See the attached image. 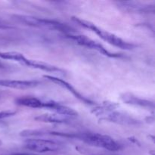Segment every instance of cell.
I'll use <instances>...</instances> for the list:
<instances>
[{"label": "cell", "instance_id": "cell-13", "mask_svg": "<svg viewBox=\"0 0 155 155\" xmlns=\"http://www.w3.org/2000/svg\"><path fill=\"white\" fill-rule=\"evenodd\" d=\"M16 110H7L0 111V120L6 119V118L11 117H13L14 115L16 114Z\"/></svg>", "mask_w": 155, "mask_h": 155}, {"label": "cell", "instance_id": "cell-6", "mask_svg": "<svg viewBox=\"0 0 155 155\" xmlns=\"http://www.w3.org/2000/svg\"><path fill=\"white\" fill-rule=\"evenodd\" d=\"M68 39H71V40L74 41L77 44L81 46L86 47L90 49L95 50V51H98V52L101 53L104 55L107 56L110 58H116L120 57V54H115V53L110 52V51L107 49L103 45H101L99 42H96V41L93 40V39H90V38L87 37L83 35H79V34H74V33H70V34L65 35Z\"/></svg>", "mask_w": 155, "mask_h": 155}, {"label": "cell", "instance_id": "cell-4", "mask_svg": "<svg viewBox=\"0 0 155 155\" xmlns=\"http://www.w3.org/2000/svg\"><path fill=\"white\" fill-rule=\"evenodd\" d=\"M74 139L96 148H103L109 151H117L122 146L110 136L97 133H74Z\"/></svg>", "mask_w": 155, "mask_h": 155}, {"label": "cell", "instance_id": "cell-15", "mask_svg": "<svg viewBox=\"0 0 155 155\" xmlns=\"http://www.w3.org/2000/svg\"><path fill=\"white\" fill-rule=\"evenodd\" d=\"M11 155H36V154H30V153H15V154H12Z\"/></svg>", "mask_w": 155, "mask_h": 155}, {"label": "cell", "instance_id": "cell-14", "mask_svg": "<svg viewBox=\"0 0 155 155\" xmlns=\"http://www.w3.org/2000/svg\"><path fill=\"white\" fill-rule=\"evenodd\" d=\"M11 28H12V26L8 25L7 23H5V21H3L2 20L0 19V29L5 30V29H11Z\"/></svg>", "mask_w": 155, "mask_h": 155}, {"label": "cell", "instance_id": "cell-8", "mask_svg": "<svg viewBox=\"0 0 155 155\" xmlns=\"http://www.w3.org/2000/svg\"><path fill=\"white\" fill-rule=\"evenodd\" d=\"M40 82L38 80H15L0 79V86L15 89H32L38 86Z\"/></svg>", "mask_w": 155, "mask_h": 155}, {"label": "cell", "instance_id": "cell-5", "mask_svg": "<svg viewBox=\"0 0 155 155\" xmlns=\"http://www.w3.org/2000/svg\"><path fill=\"white\" fill-rule=\"evenodd\" d=\"M63 146L61 142L52 139L30 138L24 141V148L26 149L38 153L55 152L61 149Z\"/></svg>", "mask_w": 155, "mask_h": 155}, {"label": "cell", "instance_id": "cell-17", "mask_svg": "<svg viewBox=\"0 0 155 155\" xmlns=\"http://www.w3.org/2000/svg\"><path fill=\"white\" fill-rule=\"evenodd\" d=\"M2 145V140H1V139H0V146H1Z\"/></svg>", "mask_w": 155, "mask_h": 155}, {"label": "cell", "instance_id": "cell-12", "mask_svg": "<svg viewBox=\"0 0 155 155\" xmlns=\"http://www.w3.org/2000/svg\"><path fill=\"white\" fill-rule=\"evenodd\" d=\"M124 4V8H131L132 10L134 12H149L150 11V5L143 6V5H136V2H122Z\"/></svg>", "mask_w": 155, "mask_h": 155}, {"label": "cell", "instance_id": "cell-16", "mask_svg": "<svg viewBox=\"0 0 155 155\" xmlns=\"http://www.w3.org/2000/svg\"><path fill=\"white\" fill-rule=\"evenodd\" d=\"M5 68V65L0 62V68Z\"/></svg>", "mask_w": 155, "mask_h": 155}, {"label": "cell", "instance_id": "cell-1", "mask_svg": "<svg viewBox=\"0 0 155 155\" xmlns=\"http://www.w3.org/2000/svg\"><path fill=\"white\" fill-rule=\"evenodd\" d=\"M119 104L114 102H105L95 107L92 110V113L96 115L100 120L108 121L123 125H139L141 121L131 115L124 112L117 111Z\"/></svg>", "mask_w": 155, "mask_h": 155}, {"label": "cell", "instance_id": "cell-7", "mask_svg": "<svg viewBox=\"0 0 155 155\" xmlns=\"http://www.w3.org/2000/svg\"><path fill=\"white\" fill-rule=\"evenodd\" d=\"M43 77L44 78L47 79L48 80H49V81L52 82V83L59 85V86H61V87L65 88L66 89H68L70 92H71V93L73 94V95L75 96V98H77V99L81 101L82 102L85 103V104H89V105H92V104H95L93 101L90 100L89 98H86V97L83 96L78 90H77V89H76L71 83H68V82L59 78V77H53V76L50 75H43Z\"/></svg>", "mask_w": 155, "mask_h": 155}, {"label": "cell", "instance_id": "cell-11", "mask_svg": "<svg viewBox=\"0 0 155 155\" xmlns=\"http://www.w3.org/2000/svg\"><path fill=\"white\" fill-rule=\"evenodd\" d=\"M34 119L35 120H37L39 121V122L48 123V124H68V123L71 122V120H72L74 118L71 117L59 114L53 113L39 115V116L36 117Z\"/></svg>", "mask_w": 155, "mask_h": 155}, {"label": "cell", "instance_id": "cell-9", "mask_svg": "<svg viewBox=\"0 0 155 155\" xmlns=\"http://www.w3.org/2000/svg\"><path fill=\"white\" fill-rule=\"evenodd\" d=\"M21 64L24 65L29 68H35V69L41 70V71H45V72H51V73H63V70L54 65H51L50 64L45 63V62L40 61L31 60L28 59L24 56L21 61Z\"/></svg>", "mask_w": 155, "mask_h": 155}, {"label": "cell", "instance_id": "cell-2", "mask_svg": "<svg viewBox=\"0 0 155 155\" xmlns=\"http://www.w3.org/2000/svg\"><path fill=\"white\" fill-rule=\"evenodd\" d=\"M12 18L16 22L24 24V25L37 27V28L45 29V30L58 31L64 33L65 35L74 33L75 32L74 29L70 27L69 25L59 21H56V20L37 18V17L30 16V15H14L12 16Z\"/></svg>", "mask_w": 155, "mask_h": 155}, {"label": "cell", "instance_id": "cell-10", "mask_svg": "<svg viewBox=\"0 0 155 155\" xmlns=\"http://www.w3.org/2000/svg\"><path fill=\"white\" fill-rule=\"evenodd\" d=\"M121 99L126 104H131V105L138 106V107H144V108H154V102L149 100L144 99L136 96L131 93H124L120 96Z\"/></svg>", "mask_w": 155, "mask_h": 155}, {"label": "cell", "instance_id": "cell-3", "mask_svg": "<svg viewBox=\"0 0 155 155\" xmlns=\"http://www.w3.org/2000/svg\"><path fill=\"white\" fill-rule=\"evenodd\" d=\"M72 20L75 23H77L78 25L81 26V27H84V28L90 30L91 31L94 32L95 34L98 35L101 39L104 40L105 42H108L110 45H114L115 47L121 48V49L124 50H132L134 48H136V45L135 44L131 43V42H127V41L121 39L119 36H116L114 33L107 32L106 30H103V29L100 28V27H97L95 24L90 22V21H86V20L81 19V18H77V17H73Z\"/></svg>", "mask_w": 155, "mask_h": 155}]
</instances>
